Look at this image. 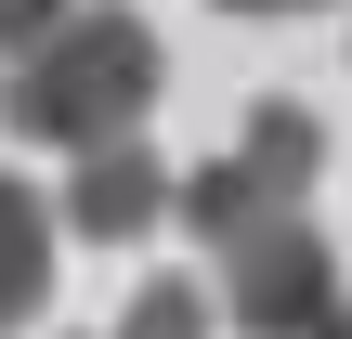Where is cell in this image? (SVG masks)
<instances>
[{
	"label": "cell",
	"instance_id": "6da1fadb",
	"mask_svg": "<svg viewBox=\"0 0 352 339\" xmlns=\"http://www.w3.org/2000/svg\"><path fill=\"white\" fill-rule=\"evenodd\" d=\"M144 105H157V26L131 0H65V26H39L0 78L13 144H52V157H91V144L144 131Z\"/></svg>",
	"mask_w": 352,
	"mask_h": 339
},
{
	"label": "cell",
	"instance_id": "9c48e42d",
	"mask_svg": "<svg viewBox=\"0 0 352 339\" xmlns=\"http://www.w3.org/2000/svg\"><path fill=\"white\" fill-rule=\"evenodd\" d=\"M327 339H352V300H340V327H327Z\"/></svg>",
	"mask_w": 352,
	"mask_h": 339
},
{
	"label": "cell",
	"instance_id": "3957f363",
	"mask_svg": "<svg viewBox=\"0 0 352 339\" xmlns=\"http://www.w3.org/2000/svg\"><path fill=\"white\" fill-rule=\"evenodd\" d=\"M209 300H222L248 339H327L340 327V248H327V222L287 209V222L222 235V287H209Z\"/></svg>",
	"mask_w": 352,
	"mask_h": 339
},
{
	"label": "cell",
	"instance_id": "7a4b0ae2",
	"mask_svg": "<svg viewBox=\"0 0 352 339\" xmlns=\"http://www.w3.org/2000/svg\"><path fill=\"white\" fill-rule=\"evenodd\" d=\"M314 183H327V131L300 118V105H248V131L196 170V183H170V209L222 248V235H248V222H287V209H314Z\"/></svg>",
	"mask_w": 352,
	"mask_h": 339
},
{
	"label": "cell",
	"instance_id": "8992f818",
	"mask_svg": "<svg viewBox=\"0 0 352 339\" xmlns=\"http://www.w3.org/2000/svg\"><path fill=\"white\" fill-rule=\"evenodd\" d=\"M118 339H209V287H183V274L131 287V314H118Z\"/></svg>",
	"mask_w": 352,
	"mask_h": 339
},
{
	"label": "cell",
	"instance_id": "52a82bcc",
	"mask_svg": "<svg viewBox=\"0 0 352 339\" xmlns=\"http://www.w3.org/2000/svg\"><path fill=\"white\" fill-rule=\"evenodd\" d=\"M39 26H65V0H0V52H26Z\"/></svg>",
	"mask_w": 352,
	"mask_h": 339
},
{
	"label": "cell",
	"instance_id": "5b68a950",
	"mask_svg": "<svg viewBox=\"0 0 352 339\" xmlns=\"http://www.w3.org/2000/svg\"><path fill=\"white\" fill-rule=\"evenodd\" d=\"M39 300H52V209H39V196L0 170V339L26 327Z\"/></svg>",
	"mask_w": 352,
	"mask_h": 339
},
{
	"label": "cell",
	"instance_id": "277c9868",
	"mask_svg": "<svg viewBox=\"0 0 352 339\" xmlns=\"http://www.w3.org/2000/svg\"><path fill=\"white\" fill-rule=\"evenodd\" d=\"M170 183H183V170H170L144 131H118V144H91V157H78L65 222H78L91 248H131V235H157V222H170Z\"/></svg>",
	"mask_w": 352,
	"mask_h": 339
},
{
	"label": "cell",
	"instance_id": "ba28073f",
	"mask_svg": "<svg viewBox=\"0 0 352 339\" xmlns=\"http://www.w3.org/2000/svg\"><path fill=\"white\" fill-rule=\"evenodd\" d=\"M222 13H327V0H222Z\"/></svg>",
	"mask_w": 352,
	"mask_h": 339
}]
</instances>
